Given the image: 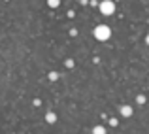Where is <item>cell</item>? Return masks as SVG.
Returning <instances> with one entry per match:
<instances>
[{
  "instance_id": "obj_1",
  "label": "cell",
  "mask_w": 149,
  "mask_h": 134,
  "mask_svg": "<svg viewBox=\"0 0 149 134\" xmlns=\"http://www.w3.org/2000/svg\"><path fill=\"white\" fill-rule=\"evenodd\" d=\"M93 34H95V38L98 42H106L111 38V29H109L108 25H98L95 30H93Z\"/></svg>"
},
{
  "instance_id": "obj_2",
  "label": "cell",
  "mask_w": 149,
  "mask_h": 134,
  "mask_svg": "<svg viewBox=\"0 0 149 134\" xmlns=\"http://www.w3.org/2000/svg\"><path fill=\"white\" fill-rule=\"evenodd\" d=\"M98 8H100L102 15H113L115 13V2L113 0H102L98 4Z\"/></svg>"
},
{
  "instance_id": "obj_3",
  "label": "cell",
  "mask_w": 149,
  "mask_h": 134,
  "mask_svg": "<svg viewBox=\"0 0 149 134\" xmlns=\"http://www.w3.org/2000/svg\"><path fill=\"white\" fill-rule=\"evenodd\" d=\"M121 115H123V117H132V108L128 104L121 106Z\"/></svg>"
},
{
  "instance_id": "obj_4",
  "label": "cell",
  "mask_w": 149,
  "mask_h": 134,
  "mask_svg": "<svg viewBox=\"0 0 149 134\" xmlns=\"http://www.w3.org/2000/svg\"><path fill=\"white\" fill-rule=\"evenodd\" d=\"M93 134H108V131H106L104 125H96V127L93 128Z\"/></svg>"
},
{
  "instance_id": "obj_5",
  "label": "cell",
  "mask_w": 149,
  "mask_h": 134,
  "mask_svg": "<svg viewBox=\"0 0 149 134\" xmlns=\"http://www.w3.org/2000/svg\"><path fill=\"white\" fill-rule=\"evenodd\" d=\"M45 121H47L49 125H53L55 121H57V115H55L53 112H47V113H45Z\"/></svg>"
},
{
  "instance_id": "obj_6",
  "label": "cell",
  "mask_w": 149,
  "mask_h": 134,
  "mask_svg": "<svg viewBox=\"0 0 149 134\" xmlns=\"http://www.w3.org/2000/svg\"><path fill=\"white\" fill-rule=\"evenodd\" d=\"M58 4H61V0H47L49 8H58Z\"/></svg>"
},
{
  "instance_id": "obj_7",
  "label": "cell",
  "mask_w": 149,
  "mask_h": 134,
  "mask_svg": "<svg viewBox=\"0 0 149 134\" xmlns=\"http://www.w3.org/2000/svg\"><path fill=\"white\" fill-rule=\"evenodd\" d=\"M49 80H51V81H57V80H58V74H57V72H49Z\"/></svg>"
},
{
  "instance_id": "obj_8",
  "label": "cell",
  "mask_w": 149,
  "mask_h": 134,
  "mask_svg": "<svg viewBox=\"0 0 149 134\" xmlns=\"http://www.w3.org/2000/svg\"><path fill=\"white\" fill-rule=\"evenodd\" d=\"M136 102H138V104H146V96H143V94H138Z\"/></svg>"
},
{
  "instance_id": "obj_9",
  "label": "cell",
  "mask_w": 149,
  "mask_h": 134,
  "mask_svg": "<svg viewBox=\"0 0 149 134\" xmlns=\"http://www.w3.org/2000/svg\"><path fill=\"white\" fill-rule=\"evenodd\" d=\"M117 125H119V121H117L115 117H111V119H109V127H117Z\"/></svg>"
},
{
  "instance_id": "obj_10",
  "label": "cell",
  "mask_w": 149,
  "mask_h": 134,
  "mask_svg": "<svg viewBox=\"0 0 149 134\" xmlns=\"http://www.w3.org/2000/svg\"><path fill=\"white\" fill-rule=\"evenodd\" d=\"M66 66H68V68H74V61H72V59H68V61H66Z\"/></svg>"
},
{
  "instance_id": "obj_11",
  "label": "cell",
  "mask_w": 149,
  "mask_h": 134,
  "mask_svg": "<svg viewBox=\"0 0 149 134\" xmlns=\"http://www.w3.org/2000/svg\"><path fill=\"white\" fill-rule=\"evenodd\" d=\"M146 44L149 45V34H147V36H146Z\"/></svg>"
}]
</instances>
